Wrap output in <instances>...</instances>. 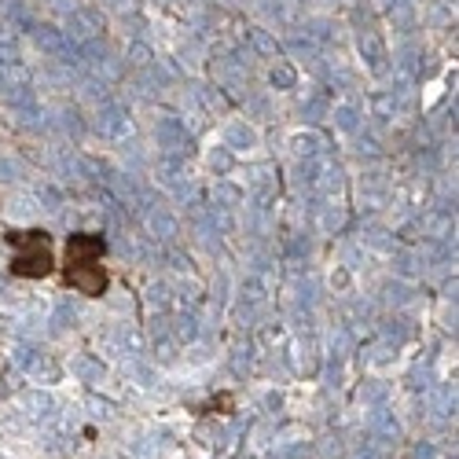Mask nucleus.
Masks as SVG:
<instances>
[{"instance_id": "nucleus-4", "label": "nucleus", "mask_w": 459, "mask_h": 459, "mask_svg": "<svg viewBox=\"0 0 459 459\" xmlns=\"http://www.w3.org/2000/svg\"><path fill=\"white\" fill-rule=\"evenodd\" d=\"M232 404H236V401H232V394H221V397H213L203 411H206V415H217V411H221V415H228V411H232Z\"/></svg>"}, {"instance_id": "nucleus-1", "label": "nucleus", "mask_w": 459, "mask_h": 459, "mask_svg": "<svg viewBox=\"0 0 459 459\" xmlns=\"http://www.w3.org/2000/svg\"><path fill=\"white\" fill-rule=\"evenodd\" d=\"M12 254V276L19 280H45L56 273V257H52V236L41 228H26V232H8L4 236Z\"/></svg>"}, {"instance_id": "nucleus-3", "label": "nucleus", "mask_w": 459, "mask_h": 459, "mask_svg": "<svg viewBox=\"0 0 459 459\" xmlns=\"http://www.w3.org/2000/svg\"><path fill=\"white\" fill-rule=\"evenodd\" d=\"M107 254V239L100 232H74L66 239V261L63 264H85V261H100Z\"/></svg>"}, {"instance_id": "nucleus-2", "label": "nucleus", "mask_w": 459, "mask_h": 459, "mask_svg": "<svg viewBox=\"0 0 459 459\" xmlns=\"http://www.w3.org/2000/svg\"><path fill=\"white\" fill-rule=\"evenodd\" d=\"M63 280H66V287H74V290L85 294V298H100V294H107V287H110L107 269H103L100 261H85V264H63Z\"/></svg>"}]
</instances>
